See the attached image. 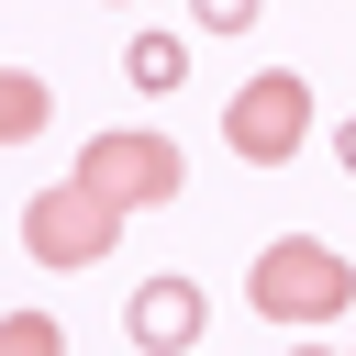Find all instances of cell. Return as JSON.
<instances>
[{
  "label": "cell",
  "instance_id": "obj_2",
  "mask_svg": "<svg viewBox=\"0 0 356 356\" xmlns=\"http://www.w3.org/2000/svg\"><path fill=\"white\" fill-rule=\"evenodd\" d=\"M111 245H122V211L67 167V178H44L33 200H22V256L33 267H56V278H78V267H111Z\"/></svg>",
  "mask_w": 356,
  "mask_h": 356
},
{
  "label": "cell",
  "instance_id": "obj_7",
  "mask_svg": "<svg viewBox=\"0 0 356 356\" xmlns=\"http://www.w3.org/2000/svg\"><path fill=\"white\" fill-rule=\"evenodd\" d=\"M44 111H56V89H44L33 67H11V78H0V134L22 145V134H44Z\"/></svg>",
  "mask_w": 356,
  "mask_h": 356
},
{
  "label": "cell",
  "instance_id": "obj_5",
  "mask_svg": "<svg viewBox=\"0 0 356 356\" xmlns=\"http://www.w3.org/2000/svg\"><path fill=\"white\" fill-rule=\"evenodd\" d=\"M200 323H211L200 278H145V289L122 300V334H134L145 356H200Z\"/></svg>",
  "mask_w": 356,
  "mask_h": 356
},
{
  "label": "cell",
  "instance_id": "obj_10",
  "mask_svg": "<svg viewBox=\"0 0 356 356\" xmlns=\"http://www.w3.org/2000/svg\"><path fill=\"white\" fill-rule=\"evenodd\" d=\"M334 167H345V178H356V111H345V134H334Z\"/></svg>",
  "mask_w": 356,
  "mask_h": 356
},
{
  "label": "cell",
  "instance_id": "obj_8",
  "mask_svg": "<svg viewBox=\"0 0 356 356\" xmlns=\"http://www.w3.org/2000/svg\"><path fill=\"white\" fill-rule=\"evenodd\" d=\"M0 356H67L56 312H11V323H0Z\"/></svg>",
  "mask_w": 356,
  "mask_h": 356
},
{
  "label": "cell",
  "instance_id": "obj_1",
  "mask_svg": "<svg viewBox=\"0 0 356 356\" xmlns=\"http://www.w3.org/2000/svg\"><path fill=\"white\" fill-rule=\"evenodd\" d=\"M245 300H256V323H334V312H356V267L323 245V234H278V245H256V267H245Z\"/></svg>",
  "mask_w": 356,
  "mask_h": 356
},
{
  "label": "cell",
  "instance_id": "obj_4",
  "mask_svg": "<svg viewBox=\"0 0 356 356\" xmlns=\"http://www.w3.org/2000/svg\"><path fill=\"white\" fill-rule=\"evenodd\" d=\"M300 134H312V78H289V67H256V78L222 100V145H234L245 167H289Z\"/></svg>",
  "mask_w": 356,
  "mask_h": 356
},
{
  "label": "cell",
  "instance_id": "obj_6",
  "mask_svg": "<svg viewBox=\"0 0 356 356\" xmlns=\"http://www.w3.org/2000/svg\"><path fill=\"white\" fill-rule=\"evenodd\" d=\"M122 78H134L145 100H178V89H189V44H178V33H134V44H122Z\"/></svg>",
  "mask_w": 356,
  "mask_h": 356
},
{
  "label": "cell",
  "instance_id": "obj_3",
  "mask_svg": "<svg viewBox=\"0 0 356 356\" xmlns=\"http://www.w3.org/2000/svg\"><path fill=\"white\" fill-rule=\"evenodd\" d=\"M78 178H89L111 211H156V200H178V189H189V145H178V134L122 122V134H89V145H78Z\"/></svg>",
  "mask_w": 356,
  "mask_h": 356
},
{
  "label": "cell",
  "instance_id": "obj_11",
  "mask_svg": "<svg viewBox=\"0 0 356 356\" xmlns=\"http://www.w3.org/2000/svg\"><path fill=\"white\" fill-rule=\"evenodd\" d=\"M289 356H356V345H289Z\"/></svg>",
  "mask_w": 356,
  "mask_h": 356
},
{
  "label": "cell",
  "instance_id": "obj_9",
  "mask_svg": "<svg viewBox=\"0 0 356 356\" xmlns=\"http://www.w3.org/2000/svg\"><path fill=\"white\" fill-rule=\"evenodd\" d=\"M189 22H200V33H245V22H256V0H189Z\"/></svg>",
  "mask_w": 356,
  "mask_h": 356
}]
</instances>
